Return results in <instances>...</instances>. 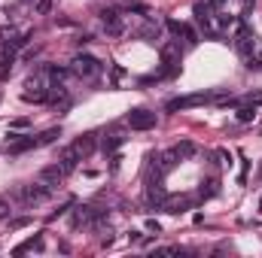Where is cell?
Listing matches in <instances>:
<instances>
[{
  "label": "cell",
  "mask_w": 262,
  "mask_h": 258,
  "mask_svg": "<svg viewBox=\"0 0 262 258\" xmlns=\"http://www.w3.org/2000/svg\"><path fill=\"white\" fill-rule=\"evenodd\" d=\"M46 76H49V70L43 67L40 73H34V76L25 79V91H21V100H25V104H43V100L49 97V82H46Z\"/></svg>",
  "instance_id": "6da1fadb"
},
{
  "label": "cell",
  "mask_w": 262,
  "mask_h": 258,
  "mask_svg": "<svg viewBox=\"0 0 262 258\" xmlns=\"http://www.w3.org/2000/svg\"><path fill=\"white\" fill-rule=\"evenodd\" d=\"M49 194H52V189L37 179V183H31V186H15V189H12V200H18L21 207H37V203H43Z\"/></svg>",
  "instance_id": "7a4b0ae2"
},
{
  "label": "cell",
  "mask_w": 262,
  "mask_h": 258,
  "mask_svg": "<svg viewBox=\"0 0 262 258\" xmlns=\"http://www.w3.org/2000/svg\"><path fill=\"white\" fill-rule=\"evenodd\" d=\"M101 70H104V64L92 55H76L70 61V73L79 76V79H95V76H101Z\"/></svg>",
  "instance_id": "3957f363"
},
{
  "label": "cell",
  "mask_w": 262,
  "mask_h": 258,
  "mask_svg": "<svg viewBox=\"0 0 262 258\" xmlns=\"http://www.w3.org/2000/svg\"><path fill=\"white\" fill-rule=\"evenodd\" d=\"M125 122L131 125V131H152L156 128V113H149V110H131Z\"/></svg>",
  "instance_id": "277c9868"
},
{
  "label": "cell",
  "mask_w": 262,
  "mask_h": 258,
  "mask_svg": "<svg viewBox=\"0 0 262 258\" xmlns=\"http://www.w3.org/2000/svg\"><path fill=\"white\" fill-rule=\"evenodd\" d=\"M101 21H104V31H107V37H119V34L125 31L119 9H101Z\"/></svg>",
  "instance_id": "5b68a950"
},
{
  "label": "cell",
  "mask_w": 262,
  "mask_h": 258,
  "mask_svg": "<svg viewBox=\"0 0 262 258\" xmlns=\"http://www.w3.org/2000/svg\"><path fill=\"white\" fill-rule=\"evenodd\" d=\"M207 100H210V94H204V91H198V94H186V97H174V100H168V113H177V110H189V107L207 104Z\"/></svg>",
  "instance_id": "8992f818"
},
{
  "label": "cell",
  "mask_w": 262,
  "mask_h": 258,
  "mask_svg": "<svg viewBox=\"0 0 262 258\" xmlns=\"http://www.w3.org/2000/svg\"><path fill=\"white\" fill-rule=\"evenodd\" d=\"M235 49H238L241 58H250L253 49H256V34L247 31V28H241V31H238V40H235Z\"/></svg>",
  "instance_id": "52a82bcc"
},
{
  "label": "cell",
  "mask_w": 262,
  "mask_h": 258,
  "mask_svg": "<svg viewBox=\"0 0 262 258\" xmlns=\"http://www.w3.org/2000/svg\"><path fill=\"white\" fill-rule=\"evenodd\" d=\"M64 176H67V173H64V167H61V164L55 161V164H49V167H43L37 179H40L43 186H49V189H55V186H61V179H64Z\"/></svg>",
  "instance_id": "ba28073f"
},
{
  "label": "cell",
  "mask_w": 262,
  "mask_h": 258,
  "mask_svg": "<svg viewBox=\"0 0 262 258\" xmlns=\"http://www.w3.org/2000/svg\"><path fill=\"white\" fill-rule=\"evenodd\" d=\"M28 149H37V140L34 137H18V134H9V143H6V152L9 155H21Z\"/></svg>",
  "instance_id": "9c48e42d"
},
{
  "label": "cell",
  "mask_w": 262,
  "mask_h": 258,
  "mask_svg": "<svg viewBox=\"0 0 262 258\" xmlns=\"http://www.w3.org/2000/svg\"><path fill=\"white\" fill-rule=\"evenodd\" d=\"M95 216H98V210L95 207H76L73 210V216H70V225L79 231V228H89L92 222H95Z\"/></svg>",
  "instance_id": "30bf717a"
},
{
  "label": "cell",
  "mask_w": 262,
  "mask_h": 258,
  "mask_svg": "<svg viewBox=\"0 0 262 258\" xmlns=\"http://www.w3.org/2000/svg\"><path fill=\"white\" fill-rule=\"evenodd\" d=\"M95 146H98V134H82L79 140H73V149L79 158H89L95 152Z\"/></svg>",
  "instance_id": "8fae6325"
},
{
  "label": "cell",
  "mask_w": 262,
  "mask_h": 258,
  "mask_svg": "<svg viewBox=\"0 0 262 258\" xmlns=\"http://www.w3.org/2000/svg\"><path fill=\"white\" fill-rule=\"evenodd\" d=\"M177 149H171V152H162V155H152V161H156V173H168V170H174L177 167Z\"/></svg>",
  "instance_id": "7c38bea8"
},
{
  "label": "cell",
  "mask_w": 262,
  "mask_h": 258,
  "mask_svg": "<svg viewBox=\"0 0 262 258\" xmlns=\"http://www.w3.org/2000/svg\"><path fill=\"white\" fill-rule=\"evenodd\" d=\"M162 61H165L168 67L180 64V40H171V43L162 46Z\"/></svg>",
  "instance_id": "4fadbf2b"
},
{
  "label": "cell",
  "mask_w": 262,
  "mask_h": 258,
  "mask_svg": "<svg viewBox=\"0 0 262 258\" xmlns=\"http://www.w3.org/2000/svg\"><path fill=\"white\" fill-rule=\"evenodd\" d=\"M76 161H82V158L76 155V149H73V143H70V146H64V149L58 152V164L64 167V173H70V170H76Z\"/></svg>",
  "instance_id": "5bb4252c"
},
{
  "label": "cell",
  "mask_w": 262,
  "mask_h": 258,
  "mask_svg": "<svg viewBox=\"0 0 262 258\" xmlns=\"http://www.w3.org/2000/svg\"><path fill=\"white\" fill-rule=\"evenodd\" d=\"M165 197H168V194H165L162 183H159V176H156V179H152V183L146 186V200H149V203H162Z\"/></svg>",
  "instance_id": "9a60e30c"
},
{
  "label": "cell",
  "mask_w": 262,
  "mask_h": 258,
  "mask_svg": "<svg viewBox=\"0 0 262 258\" xmlns=\"http://www.w3.org/2000/svg\"><path fill=\"white\" fill-rule=\"evenodd\" d=\"M12 64H15V49H12L9 43H3V46H0V73H6Z\"/></svg>",
  "instance_id": "2e32d148"
},
{
  "label": "cell",
  "mask_w": 262,
  "mask_h": 258,
  "mask_svg": "<svg viewBox=\"0 0 262 258\" xmlns=\"http://www.w3.org/2000/svg\"><path fill=\"white\" fill-rule=\"evenodd\" d=\"M162 207H165V213H183L189 207V197H165Z\"/></svg>",
  "instance_id": "e0dca14e"
},
{
  "label": "cell",
  "mask_w": 262,
  "mask_h": 258,
  "mask_svg": "<svg viewBox=\"0 0 262 258\" xmlns=\"http://www.w3.org/2000/svg\"><path fill=\"white\" fill-rule=\"evenodd\" d=\"M122 143H125V137H122L119 131H113V134H107V137H104V143H101V149H104V155H107V152H113V149H119Z\"/></svg>",
  "instance_id": "ac0fdd59"
},
{
  "label": "cell",
  "mask_w": 262,
  "mask_h": 258,
  "mask_svg": "<svg viewBox=\"0 0 262 258\" xmlns=\"http://www.w3.org/2000/svg\"><path fill=\"white\" fill-rule=\"evenodd\" d=\"M31 249H43V237H31V240L18 243L12 252H15V255H25V252H31Z\"/></svg>",
  "instance_id": "d6986e66"
},
{
  "label": "cell",
  "mask_w": 262,
  "mask_h": 258,
  "mask_svg": "<svg viewBox=\"0 0 262 258\" xmlns=\"http://www.w3.org/2000/svg\"><path fill=\"white\" fill-rule=\"evenodd\" d=\"M58 137H61V128H46L40 137H34V140H37V146H49V143H55Z\"/></svg>",
  "instance_id": "ffe728a7"
},
{
  "label": "cell",
  "mask_w": 262,
  "mask_h": 258,
  "mask_svg": "<svg viewBox=\"0 0 262 258\" xmlns=\"http://www.w3.org/2000/svg\"><path fill=\"white\" fill-rule=\"evenodd\" d=\"M256 119V104H244L238 110V122H253Z\"/></svg>",
  "instance_id": "44dd1931"
},
{
  "label": "cell",
  "mask_w": 262,
  "mask_h": 258,
  "mask_svg": "<svg viewBox=\"0 0 262 258\" xmlns=\"http://www.w3.org/2000/svg\"><path fill=\"white\" fill-rule=\"evenodd\" d=\"M140 37H146V40H159V21H146V28L140 31Z\"/></svg>",
  "instance_id": "7402d4cb"
},
{
  "label": "cell",
  "mask_w": 262,
  "mask_h": 258,
  "mask_svg": "<svg viewBox=\"0 0 262 258\" xmlns=\"http://www.w3.org/2000/svg\"><path fill=\"white\" fill-rule=\"evenodd\" d=\"M183 28H186L183 21H177V18H168V31H171L174 37H183Z\"/></svg>",
  "instance_id": "603a6c76"
},
{
  "label": "cell",
  "mask_w": 262,
  "mask_h": 258,
  "mask_svg": "<svg viewBox=\"0 0 262 258\" xmlns=\"http://www.w3.org/2000/svg\"><path fill=\"white\" fill-rule=\"evenodd\" d=\"M192 152H195L192 143H180V146H177V155H180V158H186V155H192Z\"/></svg>",
  "instance_id": "cb8c5ba5"
},
{
  "label": "cell",
  "mask_w": 262,
  "mask_h": 258,
  "mask_svg": "<svg viewBox=\"0 0 262 258\" xmlns=\"http://www.w3.org/2000/svg\"><path fill=\"white\" fill-rule=\"evenodd\" d=\"M37 12L40 15H49L52 12V0H37Z\"/></svg>",
  "instance_id": "d4e9b609"
},
{
  "label": "cell",
  "mask_w": 262,
  "mask_h": 258,
  "mask_svg": "<svg viewBox=\"0 0 262 258\" xmlns=\"http://www.w3.org/2000/svg\"><path fill=\"white\" fill-rule=\"evenodd\" d=\"M216 24H220V28H232L235 18H232V15H216Z\"/></svg>",
  "instance_id": "484cf974"
},
{
  "label": "cell",
  "mask_w": 262,
  "mask_h": 258,
  "mask_svg": "<svg viewBox=\"0 0 262 258\" xmlns=\"http://www.w3.org/2000/svg\"><path fill=\"white\" fill-rule=\"evenodd\" d=\"M183 37H186V43H198V34L192 31V28H189V24L183 28Z\"/></svg>",
  "instance_id": "4316f807"
},
{
  "label": "cell",
  "mask_w": 262,
  "mask_h": 258,
  "mask_svg": "<svg viewBox=\"0 0 262 258\" xmlns=\"http://www.w3.org/2000/svg\"><path fill=\"white\" fill-rule=\"evenodd\" d=\"M9 213H12V210H9V200H3V197H0V219H6Z\"/></svg>",
  "instance_id": "83f0119b"
},
{
  "label": "cell",
  "mask_w": 262,
  "mask_h": 258,
  "mask_svg": "<svg viewBox=\"0 0 262 258\" xmlns=\"http://www.w3.org/2000/svg\"><path fill=\"white\" fill-rule=\"evenodd\" d=\"M216 158H220V161H223V164H232V155H229V152H226V149H220V152H216Z\"/></svg>",
  "instance_id": "f1b7e54d"
},
{
  "label": "cell",
  "mask_w": 262,
  "mask_h": 258,
  "mask_svg": "<svg viewBox=\"0 0 262 258\" xmlns=\"http://www.w3.org/2000/svg\"><path fill=\"white\" fill-rule=\"evenodd\" d=\"M247 67H250V70H262V61H259V58H253V55H250V58H247Z\"/></svg>",
  "instance_id": "f546056e"
},
{
  "label": "cell",
  "mask_w": 262,
  "mask_h": 258,
  "mask_svg": "<svg viewBox=\"0 0 262 258\" xmlns=\"http://www.w3.org/2000/svg\"><path fill=\"white\" fill-rule=\"evenodd\" d=\"M28 222H31V219H12V222H9V228H25Z\"/></svg>",
  "instance_id": "4dcf8cb0"
},
{
  "label": "cell",
  "mask_w": 262,
  "mask_h": 258,
  "mask_svg": "<svg viewBox=\"0 0 262 258\" xmlns=\"http://www.w3.org/2000/svg\"><path fill=\"white\" fill-rule=\"evenodd\" d=\"M146 231H152V234H159L162 228H159V222H156V219H149V222H146Z\"/></svg>",
  "instance_id": "1f68e13d"
},
{
  "label": "cell",
  "mask_w": 262,
  "mask_h": 258,
  "mask_svg": "<svg viewBox=\"0 0 262 258\" xmlns=\"http://www.w3.org/2000/svg\"><path fill=\"white\" fill-rule=\"evenodd\" d=\"M207 3H210V6H213V9H216V6H223V3H226V0H207Z\"/></svg>",
  "instance_id": "d6a6232c"
},
{
  "label": "cell",
  "mask_w": 262,
  "mask_h": 258,
  "mask_svg": "<svg viewBox=\"0 0 262 258\" xmlns=\"http://www.w3.org/2000/svg\"><path fill=\"white\" fill-rule=\"evenodd\" d=\"M21 3H34V0H21Z\"/></svg>",
  "instance_id": "836d02e7"
},
{
  "label": "cell",
  "mask_w": 262,
  "mask_h": 258,
  "mask_svg": "<svg viewBox=\"0 0 262 258\" xmlns=\"http://www.w3.org/2000/svg\"><path fill=\"white\" fill-rule=\"evenodd\" d=\"M259 210H262V197H259Z\"/></svg>",
  "instance_id": "e575fe53"
}]
</instances>
